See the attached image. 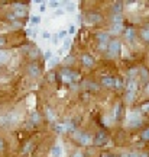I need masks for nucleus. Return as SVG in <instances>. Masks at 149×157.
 <instances>
[{"label": "nucleus", "mask_w": 149, "mask_h": 157, "mask_svg": "<svg viewBox=\"0 0 149 157\" xmlns=\"http://www.w3.org/2000/svg\"><path fill=\"white\" fill-rule=\"evenodd\" d=\"M19 121V113L16 112H9L0 117V125L2 127H10L13 124H16Z\"/></svg>", "instance_id": "nucleus-1"}, {"label": "nucleus", "mask_w": 149, "mask_h": 157, "mask_svg": "<svg viewBox=\"0 0 149 157\" xmlns=\"http://www.w3.org/2000/svg\"><path fill=\"white\" fill-rule=\"evenodd\" d=\"M120 50H122V45L119 41H110L109 42V47H107V56L110 57V58H114L120 54Z\"/></svg>", "instance_id": "nucleus-2"}, {"label": "nucleus", "mask_w": 149, "mask_h": 157, "mask_svg": "<svg viewBox=\"0 0 149 157\" xmlns=\"http://www.w3.org/2000/svg\"><path fill=\"white\" fill-rule=\"evenodd\" d=\"M136 89H138V84L135 82V78H130L129 83H127V87H126V102L133 101L135 93H136Z\"/></svg>", "instance_id": "nucleus-3"}, {"label": "nucleus", "mask_w": 149, "mask_h": 157, "mask_svg": "<svg viewBox=\"0 0 149 157\" xmlns=\"http://www.w3.org/2000/svg\"><path fill=\"white\" fill-rule=\"evenodd\" d=\"M139 125H142V119H140V117H139V113L133 112L132 115H129L127 127H129V128H138Z\"/></svg>", "instance_id": "nucleus-4"}, {"label": "nucleus", "mask_w": 149, "mask_h": 157, "mask_svg": "<svg viewBox=\"0 0 149 157\" xmlns=\"http://www.w3.org/2000/svg\"><path fill=\"white\" fill-rule=\"evenodd\" d=\"M55 131H56V132H60V134H64V132L74 131V124H71V122L58 124V125H55Z\"/></svg>", "instance_id": "nucleus-5"}, {"label": "nucleus", "mask_w": 149, "mask_h": 157, "mask_svg": "<svg viewBox=\"0 0 149 157\" xmlns=\"http://www.w3.org/2000/svg\"><path fill=\"white\" fill-rule=\"evenodd\" d=\"M26 70H28V74L32 76V77H38L39 74H41V67L38 66V63H31L28 67H26Z\"/></svg>", "instance_id": "nucleus-6"}, {"label": "nucleus", "mask_w": 149, "mask_h": 157, "mask_svg": "<svg viewBox=\"0 0 149 157\" xmlns=\"http://www.w3.org/2000/svg\"><path fill=\"white\" fill-rule=\"evenodd\" d=\"M26 15H28V9H25V6L23 7H15L13 13H12L13 19H16V17H25Z\"/></svg>", "instance_id": "nucleus-7"}, {"label": "nucleus", "mask_w": 149, "mask_h": 157, "mask_svg": "<svg viewBox=\"0 0 149 157\" xmlns=\"http://www.w3.org/2000/svg\"><path fill=\"white\" fill-rule=\"evenodd\" d=\"M97 39H99V42H100V48H104L106 44L109 42L110 36H109L107 32H100V34H97Z\"/></svg>", "instance_id": "nucleus-8"}, {"label": "nucleus", "mask_w": 149, "mask_h": 157, "mask_svg": "<svg viewBox=\"0 0 149 157\" xmlns=\"http://www.w3.org/2000/svg\"><path fill=\"white\" fill-rule=\"evenodd\" d=\"M61 77H62V80H64L65 83H70V82H72V71L70 68H64V70L61 71Z\"/></svg>", "instance_id": "nucleus-9"}, {"label": "nucleus", "mask_w": 149, "mask_h": 157, "mask_svg": "<svg viewBox=\"0 0 149 157\" xmlns=\"http://www.w3.org/2000/svg\"><path fill=\"white\" fill-rule=\"evenodd\" d=\"M87 21L91 23H99L103 21V16H101L100 13H89V15H87Z\"/></svg>", "instance_id": "nucleus-10"}, {"label": "nucleus", "mask_w": 149, "mask_h": 157, "mask_svg": "<svg viewBox=\"0 0 149 157\" xmlns=\"http://www.w3.org/2000/svg\"><path fill=\"white\" fill-rule=\"evenodd\" d=\"M104 143H107V135H106L104 132H99L97 137H96V140H94V144H96V146H101V144H104Z\"/></svg>", "instance_id": "nucleus-11"}, {"label": "nucleus", "mask_w": 149, "mask_h": 157, "mask_svg": "<svg viewBox=\"0 0 149 157\" xmlns=\"http://www.w3.org/2000/svg\"><path fill=\"white\" fill-rule=\"evenodd\" d=\"M81 61H83L84 67H93L94 66V60L89 56V54H84V56L81 57Z\"/></svg>", "instance_id": "nucleus-12"}, {"label": "nucleus", "mask_w": 149, "mask_h": 157, "mask_svg": "<svg viewBox=\"0 0 149 157\" xmlns=\"http://www.w3.org/2000/svg\"><path fill=\"white\" fill-rule=\"evenodd\" d=\"M101 83L104 86H107V87H111V86H114V78L111 76H103L101 77Z\"/></svg>", "instance_id": "nucleus-13"}, {"label": "nucleus", "mask_w": 149, "mask_h": 157, "mask_svg": "<svg viewBox=\"0 0 149 157\" xmlns=\"http://www.w3.org/2000/svg\"><path fill=\"white\" fill-rule=\"evenodd\" d=\"M91 141H93V138H91L90 134H81V137H80V143H81L83 146H89Z\"/></svg>", "instance_id": "nucleus-14"}, {"label": "nucleus", "mask_w": 149, "mask_h": 157, "mask_svg": "<svg viewBox=\"0 0 149 157\" xmlns=\"http://www.w3.org/2000/svg\"><path fill=\"white\" fill-rule=\"evenodd\" d=\"M70 47H71V39L70 38H67L65 41H64V45H62V48H61L60 51H58V54H62V52H64V51H67V50H70Z\"/></svg>", "instance_id": "nucleus-15"}, {"label": "nucleus", "mask_w": 149, "mask_h": 157, "mask_svg": "<svg viewBox=\"0 0 149 157\" xmlns=\"http://www.w3.org/2000/svg\"><path fill=\"white\" fill-rule=\"evenodd\" d=\"M9 58H10V54H9L7 51L0 50V64H2V63H6Z\"/></svg>", "instance_id": "nucleus-16"}, {"label": "nucleus", "mask_w": 149, "mask_h": 157, "mask_svg": "<svg viewBox=\"0 0 149 157\" xmlns=\"http://www.w3.org/2000/svg\"><path fill=\"white\" fill-rule=\"evenodd\" d=\"M62 150H61V146H54L52 147V150H51V156L52 157H60Z\"/></svg>", "instance_id": "nucleus-17"}, {"label": "nucleus", "mask_w": 149, "mask_h": 157, "mask_svg": "<svg viewBox=\"0 0 149 157\" xmlns=\"http://www.w3.org/2000/svg\"><path fill=\"white\" fill-rule=\"evenodd\" d=\"M123 31V25L122 23H113V26H111V32H114V34H119Z\"/></svg>", "instance_id": "nucleus-18"}, {"label": "nucleus", "mask_w": 149, "mask_h": 157, "mask_svg": "<svg viewBox=\"0 0 149 157\" xmlns=\"http://www.w3.org/2000/svg\"><path fill=\"white\" fill-rule=\"evenodd\" d=\"M28 56L31 57L32 60L38 58V56H39V50H38V48H31V50H29V52H28Z\"/></svg>", "instance_id": "nucleus-19"}, {"label": "nucleus", "mask_w": 149, "mask_h": 157, "mask_svg": "<svg viewBox=\"0 0 149 157\" xmlns=\"http://www.w3.org/2000/svg\"><path fill=\"white\" fill-rule=\"evenodd\" d=\"M126 38L127 39H130V41H132V39H135V29L133 28H129V29H126Z\"/></svg>", "instance_id": "nucleus-20"}, {"label": "nucleus", "mask_w": 149, "mask_h": 157, "mask_svg": "<svg viewBox=\"0 0 149 157\" xmlns=\"http://www.w3.org/2000/svg\"><path fill=\"white\" fill-rule=\"evenodd\" d=\"M46 117H48V119H49L51 122H54L55 115H54V112H52V109H49V108H46Z\"/></svg>", "instance_id": "nucleus-21"}, {"label": "nucleus", "mask_w": 149, "mask_h": 157, "mask_svg": "<svg viewBox=\"0 0 149 157\" xmlns=\"http://www.w3.org/2000/svg\"><path fill=\"white\" fill-rule=\"evenodd\" d=\"M122 7H123V3H114V15H120Z\"/></svg>", "instance_id": "nucleus-22"}, {"label": "nucleus", "mask_w": 149, "mask_h": 157, "mask_svg": "<svg viewBox=\"0 0 149 157\" xmlns=\"http://www.w3.org/2000/svg\"><path fill=\"white\" fill-rule=\"evenodd\" d=\"M31 119H32V124H38L39 121H41V117H39V113L33 112V113H32V117H31Z\"/></svg>", "instance_id": "nucleus-23"}, {"label": "nucleus", "mask_w": 149, "mask_h": 157, "mask_svg": "<svg viewBox=\"0 0 149 157\" xmlns=\"http://www.w3.org/2000/svg\"><path fill=\"white\" fill-rule=\"evenodd\" d=\"M140 35H142V38H144L145 41H149V28L142 29V32H140Z\"/></svg>", "instance_id": "nucleus-24"}, {"label": "nucleus", "mask_w": 149, "mask_h": 157, "mask_svg": "<svg viewBox=\"0 0 149 157\" xmlns=\"http://www.w3.org/2000/svg\"><path fill=\"white\" fill-rule=\"evenodd\" d=\"M31 23H32V25H39V23H41V17L39 16H31Z\"/></svg>", "instance_id": "nucleus-25"}, {"label": "nucleus", "mask_w": 149, "mask_h": 157, "mask_svg": "<svg viewBox=\"0 0 149 157\" xmlns=\"http://www.w3.org/2000/svg\"><path fill=\"white\" fill-rule=\"evenodd\" d=\"M119 117H120V106H119V105H116V108H114V112H113V118H114V119H117Z\"/></svg>", "instance_id": "nucleus-26"}, {"label": "nucleus", "mask_w": 149, "mask_h": 157, "mask_svg": "<svg viewBox=\"0 0 149 157\" xmlns=\"http://www.w3.org/2000/svg\"><path fill=\"white\" fill-rule=\"evenodd\" d=\"M122 21H123L122 15H113V23H122Z\"/></svg>", "instance_id": "nucleus-27"}, {"label": "nucleus", "mask_w": 149, "mask_h": 157, "mask_svg": "<svg viewBox=\"0 0 149 157\" xmlns=\"http://www.w3.org/2000/svg\"><path fill=\"white\" fill-rule=\"evenodd\" d=\"M67 34H68V31H60L58 32V39H67Z\"/></svg>", "instance_id": "nucleus-28"}, {"label": "nucleus", "mask_w": 149, "mask_h": 157, "mask_svg": "<svg viewBox=\"0 0 149 157\" xmlns=\"http://www.w3.org/2000/svg\"><path fill=\"white\" fill-rule=\"evenodd\" d=\"M140 74H142V77H144V80L146 82L149 78V73L146 71V68H140Z\"/></svg>", "instance_id": "nucleus-29"}, {"label": "nucleus", "mask_w": 149, "mask_h": 157, "mask_svg": "<svg viewBox=\"0 0 149 157\" xmlns=\"http://www.w3.org/2000/svg\"><path fill=\"white\" fill-rule=\"evenodd\" d=\"M56 63H58V58H56V57H52L49 61H48V67H54Z\"/></svg>", "instance_id": "nucleus-30"}, {"label": "nucleus", "mask_w": 149, "mask_h": 157, "mask_svg": "<svg viewBox=\"0 0 149 157\" xmlns=\"http://www.w3.org/2000/svg\"><path fill=\"white\" fill-rule=\"evenodd\" d=\"M44 58L46 60V61H49L51 58H52V52H51V51H45V52H44Z\"/></svg>", "instance_id": "nucleus-31"}, {"label": "nucleus", "mask_w": 149, "mask_h": 157, "mask_svg": "<svg viewBox=\"0 0 149 157\" xmlns=\"http://www.w3.org/2000/svg\"><path fill=\"white\" fill-rule=\"evenodd\" d=\"M140 137H142V140H149V128H148V129H145L144 132H142V135H140Z\"/></svg>", "instance_id": "nucleus-32"}, {"label": "nucleus", "mask_w": 149, "mask_h": 157, "mask_svg": "<svg viewBox=\"0 0 149 157\" xmlns=\"http://www.w3.org/2000/svg\"><path fill=\"white\" fill-rule=\"evenodd\" d=\"M65 10L67 12H74V5H72V3H67Z\"/></svg>", "instance_id": "nucleus-33"}, {"label": "nucleus", "mask_w": 149, "mask_h": 157, "mask_svg": "<svg viewBox=\"0 0 149 157\" xmlns=\"http://www.w3.org/2000/svg\"><path fill=\"white\" fill-rule=\"evenodd\" d=\"M42 38H44V39H49V38H52V35H51V32L44 31V32H42Z\"/></svg>", "instance_id": "nucleus-34"}, {"label": "nucleus", "mask_w": 149, "mask_h": 157, "mask_svg": "<svg viewBox=\"0 0 149 157\" xmlns=\"http://www.w3.org/2000/svg\"><path fill=\"white\" fill-rule=\"evenodd\" d=\"M31 147H32V143H28L26 146L23 147V153H29L31 151Z\"/></svg>", "instance_id": "nucleus-35"}, {"label": "nucleus", "mask_w": 149, "mask_h": 157, "mask_svg": "<svg viewBox=\"0 0 149 157\" xmlns=\"http://www.w3.org/2000/svg\"><path fill=\"white\" fill-rule=\"evenodd\" d=\"M122 157H139V154H136V153H126V154H123Z\"/></svg>", "instance_id": "nucleus-36"}, {"label": "nucleus", "mask_w": 149, "mask_h": 157, "mask_svg": "<svg viewBox=\"0 0 149 157\" xmlns=\"http://www.w3.org/2000/svg\"><path fill=\"white\" fill-rule=\"evenodd\" d=\"M5 147H6V143L3 141V138H0V151H3V150H5Z\"/></svg>", "instance_id": "nucleus-37"}, {"label": "nucleus", "mask_w": 149, "mask_h": 157, "mask_svg": "<svg viewBox=\"0 0 149 157\" xmlns=\"http://www.w3.org/2000/svg\"><path fill=\"white\" fill-rule=\"evenodd\" d=\"M58 6H60L58 2H49V7H52V9H55V7H58Z\"/></svg>", "instance_id": "nucleus-38"}, {"label": "nucleus", "mask_w": 149, "mask_h": 157, "mask_svg": "<svg viewBox=\"0 0 149 157\" xmlns=\"http://www.w3.org/2000/svg\"><path fill=\"white\" fill-rule=\"evenodd\" d=\"M114 84H116V87H122V86H123V82H122L120 78H117V80H114Z\"/></svg>", "instance_id": "nucleus-39"}, {"label": "nucleus", "mask_w": 149, "mask_h": 157, "mask_svg": "<svg viewBox=\"0 0 149 157\" xmlns=\"http://www.w3.org/2000/svg\"><path fill=\"white\" fill-rule=\"evenodd\" d=\"M39 10H41L42 13H44V12L46 10V5H45V3H41V7H39Z\"/></svg>", "instance_id": "nucleus-40"}, {"label": "nucleus", "mask_w": 149, "mask_h": 157, "mask_svg": "<svg viewBox=\"0 0 149 157\" xmlns=\"http://www.w3.org/2000/svg\"><path fill=\"white\" fill-rule=\"evenodd\" d=\"M6 44V38L5 36H0V47H3Z\"/></svg>", "instance_id": "nucleus-41"}, {"label": "nucleus", "mask_w": 149, "mask_h": 157, "mask_svg": "<svg viewBox=\"0 0 149 157\" xmlns=\"http://www.w3.org/2000/svg\"><path fill=\"white\" fill-rule=\"evenodd\" d=\"M74 32H75V26H72V25H71V26H70V29H68V34H74Z\"/></svg>", "instance_id": "nucleus-42"}, {"label": "nucleus", "mask_w": 149, "mask_h": 157, "mask_svg": "<svg viewBox=\"0 0 149 157\" xmlns=\"http://www.w3.org/2000/svg\"><path fill=\"white\" fill-rule=\"evenodd\" d=\"M149 111V103L148 105H144V106H142V112H148Z\"/></svg>", "instance_id": "nucleus-43"}, {"label": "nucleus", "mask_w": 149, "mask_h": 157, "mask_svg": "<svg viewBox=\"0 0 149 157\" xmlns=\"http://www.w3.org/2000/svg\"><path fill=\"white\" fill-rule=\"evenodd\" d=\"M72 157H84V156H83V154H81L80 151H75L74 154H72Z\"/></svg>", "instance_id": "nucleus-44"}, {"label": "nucleus", "mask_w": 149, "mask_h": 157, "mask_svg": "<svg viewBox=\"0 0 149 157\" xmlns=\"http://www.w3.org/2000/svg\"><path fill=\"white\" fill-rule=\"evenodd\" d=\"M52 41H54V44H56V42H58V35H56V36H52Z\"/></svg>", "instance_id": "nucleus-45"}, {"label": "nucleus", "mask_w": 149, "mask_h": 157, "mask_svg": "<svg viewBox=\"0 0 149 157\" xmlns=\"http://www.w3.org/2000/svg\"><path fill=\"white\" fill-rule=\"evenodd\" d=\"M54 78H55V74H54V73H51V76H49V80H51V82H52Z\"/></svg>", "instance_id": "nucleus-46"}, {"label": "nucleus", "mask_w": 149, "mask_h": 157, "mask_svg": "<svg viewBox=\"0 0 149 157\" xmlns=\"http://www.w3.org/2000/svg\"><path fill=\"white\" fill-rule=\"evenodd\" d=\"M139 157H148V154H146V153H144V154H140Z\"/></svg>", "instance_id": "nucleus-47"}, {"label": "nucleus", "mask_w": 149, "mask_h": 157, "mask_svg": "<svg viewBox=\"0 0 149 157\" xmlns=\"http://www.w3.org/2000/svg\"><path fill=\"white\" fill-rule=\"evenodd\" d=\"M146 92H148V93H149V83L146 84Z\"/></svg>", "instance_id": "nucleus-48"}]
</instances>
